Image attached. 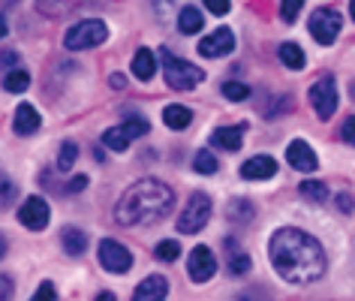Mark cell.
<instances>
[{
  "label": "cell",
  "instance_id": "obj_1",
  "mask_svg": "<svg viewBox=\"0 0 355 301\" xmlns=\"http://www.w3.org/2000/svg\"><path fill=\"white\" fill-rule=\"evenodd\" d=\"M268 256H271L274 271L286 283H313L328 268L322 244L313 235H307L304 229H295V226H283L271 235Z\"/></svg>",
  "mask_w": 355,
  "mask_h": 301
},
{
  "label": "cell",
  "instance_id": "obj_2",
  "mask_svg": "<svg viewBox=\"0 0 355 301\" xmlns=\"http://www.w3.org/2000/svg\"><path fill=\"white\" fill-rule=\"evenodd\" d=\"M175 190L157 178H141L132 187L123 190V196L114 205V223L121 226H150L172 214Z\"/></svg>",
  "mask_w": 355,
  "mask_h": 301
},
{
  "label": "cell",
  "instance_id": "obj_3",
  "mask_svg": "<svg viewBox=\"0 0 355 301\" xmlns=\"http://www.w3.org/2000/svg\"><path fill=\"white\" fill-rule=\"evenodd\" d=\"M159 58H163V76L166 85L172 91H193L196 85L205 82V73L196 64H187V60L175 58L168 49H159Z\"/></svg>",
  "mask_w": 355,
  "mask_h": 301
},
{
  "label": "cell",
  "instance_id": "obj_4",
  "mask_svg": "<svg viewBox=\"0 0 355 301\" xmlns=\"http://www.w3.org/2000/svg\"><path fill=\"white\" fill-rule=\"evenodd\" d=\"M105 40H109V28H105V22H100V19H85V22H78V24H73V28L67 31L64 46L69 51H85V49L103 46Z\"/></svg>",
  "mask_w": 355,
  "mask_h": 301
},
{
  "label": "cell",
  "instance_id": "obj_5",
  "mask_svg": "<svg viewBox=\"0 0 355 301\" xmlns=\"http://www.w3.org/2000/svg\"><path fill=\"white\" fill-rule=\"evenodd\" d=\"M211 196H205V193H193V196L187 199V208L181 211V217H178V232L181 235H199L202 229L208 226L211 220Z\"/></svg>",
  "mask_w": 355,
  "mask_h": 301
},
{
  "label": "cell",
  "instance_id": "obj_6",
  "mask_svg": "<svg viewBox=\"0 0 355 301\" xmlns=\"http://www.w3.org/2000/svg\"><path fill=\"white\" fill-rule=\"evenodd\" d=\"M340 28H343V19L340 12L328 10V6H319V10L310 15V33L319 46H331V42L340 37Z\"/></svg>",
  "mask_w": 355,
  "mask_h": 301
},
{
  "label": "cell",
  "instance_id": "obj_7",
  "mask_svg": "<svg viewBox=\"0 0 355 301\" xmlns=\"http://www.w3.org/2000/svg\"><path fill=\"white\" fill-rule=\"evenodd\" d=\"M96 256H100V265H103V268L112 271V274H127V271L132 268V253H130L121 241H114V238H103Z\"/></svg>",
  "mask_w": 355,
  "mask_h": 301
},
{
  "label": "cell",
  "instance_id": "obj_8",
  "mask_svg": "<svg viewBox=\"0 0 355 301\" xmlns=\"http://www.w3.org/2000/svg\"><path fill=\"white\" fill-rule=\"evenodd\" d=\"M310 105L316 109L319 121H328L337 112V85L331 76H322L313 82V87H310Z\"/></svg>",
  "mask_w": 355,
  "mask_h": 301
},
{
  "label": "cell",
  "instance_id": "obj_9",
  "mask_svg": "<svg viewBox=\"0 0 355 301\" xmlns=\"http://www.w3.org/2000/svg\"><path fill=\"white\" fill-rule=\"evenodd\" d=\"M187 271H190V280L193 283H208L217 274V256H214V250H211L208 244H196L190 250Z\"/></svg>",
  "mask_w": 355,
  "mask_h": 301
},
{
  "label": "cell",
  "instance_id": "obj_10",
  "mask_svg": "<svg viewBox=\"0 0 355 301\" xmlns=\"http://www.w3.org/2000/svg\"><path fill=\"white\" fill-rule=\"evenodd\" d=\"M49 220H51V208H49V202L42 196H28L24 199V205L19 208V223L24 229H31V232L46 229Z\"/></svg>",
  "mask_w": 355,
  "mask_h": 301
},
{
  "label": "cell",
  "instance_id": "obj_11",
  "mask_svg": "<svg viewBox=\"0 0 355 301\" xmlns=\"http://www.w3.org/2000/svg\"><path fill=\"white\" fill-rule=\"evenodd\" d=\"M235 46H238L235 33L229 28H220V31H214L211 37H205L199 42V55L202 58H226V55L235 51Z\"/></svg>",
  "mask_w": 355,
  "mask_h": 301
},
{
  "label": "cell",
  "instance_id": "obj_12",
  "mask_svg": "<svg viewBox=\"0 0 355 301\" xmlns=\"http://www.w3.org/2000/svg\"><path fill=\"white\" fill-rule=\"evenodd\" d=\"M286 160H289L292 169H295V172H304V175L316 172V166H319V160H316V150L310 148L304 139L289 141V148H286Z\"/></svg>",
  "mask_w": 355,
  "mask_h": 301
},
{
  "label": "cell",
  "instance_id": "obj_13",
  "mask_svg": "<svg viewBox=\"0 0 355 301\" xmlns=\"http://www.w3.org/2000/svg\"><path fill=\"white\" fill-rule=\"evenodd\" d=\"M277 175V160L268 154H259V157H250V160H244L241 166V178L244 181H268Z\"/></svg>",
  "mask_w": 355,
  "mask_h": 301
},
{
  "label": "cell",
  "instance_id": "obj_14",
  "mask_svg": "<svg viewBox=\"0 0 355 301\" xmlns=\"http://www.w3.org/2000/svg\"><path fill=\"white\" fill-rule=\"evenodd\" d=\"M166 295H168V280L163 274H150L136 286L132 301H166Z\"/></svg>",
  "mask_w": 355,
  "mask_h": 301
},
{
  "label": "cell",
  "instance_id": "obj_15",
  "mask_svg": "<svg viewBox=\"0 0 355 301\" xmlns=\"http://www.w3.org/2000/svg\"><path fill=\"white\" fill-rule=\"evenodd\" d=\"M12 127H15V132H19V136H33V132L42 127V118H40V112L33 109L31 103H21L19 109H15Z\"/></svg>",
  "mask_w": 355,
  "mask_h": 301
},
{
  "label": "cell",
  "instance_id": "obj_16",
  "mask_svg": "<svg viewBox=\"0 0 355 301\" xmlns=\"http://www.w3.org/2000/svg\"><path fill=\"white\" fill-rule=\"evenodd\" d=\"M244 123L241 127H217L214 132H211V145L214 148H223V150H238L244 141Z\"/></svg>",
  "mask_w": 355,
  "mask_h": 301
},
{
  "label": "cell",
  "instance_id": "obj_17",
  "mask_svg": "<svg viewBox=\"0 0 355 301\" xmlns=\"http://www.w3.org/2000/svg\"><path fill=\"white\" fill-rule=\"evenodd\" d=\"M132 76H136L139 82H150V78L157 76V60H154V51L150 49H139L136 55H132Z\"/></svg>",
  "mask_w": 355,
  "mask_h": 301
},
{
  "label": "cell",
  "instance_id": "obj_18",
  "mask_svg": "<svg viewBox=\"0 0 355 301\" xmlns=\"http://www.w3.org/2000/svg\"><path fill=\"white\" fill-rule=\"evenodd\" d=\"M190 121H193V112L187 109V105H181V103H172V105H166L163 109V123L168 130H187Z\"/></svg>",
  "mask_w": 355,
  "mask_h": 301
},
{
  "label": "cell",
  "instance_id": "obj_19",
  "mask_svg": "<svg viewBox=\"0 0 355 301\" xmlns=\"http://www.w3.org/2000/svg\"><path fill=\"white\" fill-rule=\"evenodd\" d=\"M202 28H205V15H202L196 6H184V10L178 12V31L181 33L193 37V33H199Z\"/></svg>",
  "mask_w": 355,
  "mask_h": 301
},
{
  "label": "cell",
  "instance_id": "obj_20",
  "mask_svg": "<svg viewBox=\"0 0 355 301\" xmlns=\"http://www.w3.org/2000/svg\"><path fill=\"white\" fill-rule=\"evenodd\" d=\"M60 244H64V250L69 256H82L87 250V235L82 232V229H76V226H67L64 232H60Z\"/></svg>",
  "mask_w": 355,
  "mask_h": 301
},
{
  "label": "cell",
  "instance_id": "obj_21",
  "mask_svg": "<svg viewBox=\"0 0 355 301\" xmlns=\"http://www.w3.org/2000/svg\"><path fill=\"white\" fill-rule=\"evenodd\" d=\"M298 193L307 202H313V205H325V202L331 199V190H328L325 181H301L298 184Z\"/></svg>",
  "mask_w": 355,
  "mask_h": 301
},
{
  "label": "cell",
  "instance_id": "obj_22",
  "mask_svg": "<svg viewBox=\"0 0 355 301\" xmlns=\"http://www.w3.org/2000/svg\"><path fill=\"white\" fill-rule=\"evenodd\" d=\"M277 55L283 60V67H289V69H304V64H307L304 51H301V46H295V42H283L277 49Z\"/></svg>",
  "mask_w": 355,
  "mask_h": 301
},
{
  "label": "cell",
  "instance_id": "obj_23",
  "mask_svg": "<svg viewBox=\"0 0 355 301\" xmlns=\"http://www.w3.org/2000/svg\"><path fill=\"white\" fill-rule=\"evenodd\" d=\"M229 220L232 223H250L253 220V214H256V208H253V202L250 199H232L229 202Z\"/></svg>",
  "mask_w": 355,
  "mask_h": 301
},
{
  "label": "cell",
  "instance_id": "obj_24",
  "mask_svg": "<svg viewBox=\"0 0 355 301\" xmlns=\"http://www.w3.org/2000/svg\"><path fill=\"white\" fill-rule=\"evenodd\" d=\"M130 141H132V139L127 136V130H123V127H112V130L103 132V145L109 148V150H118V154L130 148Z\"/></svg>",
  "mask_w": 355,
  "mask_h": 301
},
{
  "label": "cell",
  "instance_id": "obj_25",
  "mask_svg": "<svg viewBox=\"0 0 355 301\" xmlns=\"http://www.w3.org/2000/svg\"><path fill=\"white\" fill-rule=\"evenodd\" d=\"M226 271L232 274V277H247V274H250V256L244 250H232L229 253V262H226Z\"/></svg>",
  "mask_w": 355,
  "mask_h": 301
},
{
  "label": "cell",
  "instance_id": "obj_26",
  "mask_svg": "<svg viewBox=\"0 0 355 301\" xmlns=\"http://www.w3.org/2000/svg\"><path fill=\"white\" fill-rule=\"evenodd\" d=\"M3 87H6L10 94H24V91L31 87V76L24 73V69H12V73H6Z\"/></svg>",
  "mask_w": 355,
  "mask_h": 301
},
{
  "label": "cell",
  "instance_id": "obj_27",
  "mask_svg": "<svg viewBox=\"0 0 355 301\" xmlns=\"http://www.w3.org/2000/svg\"><path fill=\"white\" fill-rule=\"evenodd\" d=\"M37 6H40V12H46V15H51V19H58V15H64V12L73 10L76 0H37Z\"/></svg>",
  "mask_w": 355,
  "mask_h": 301
},
{
  "label": "cell",
  "instance_id": "obj_28",
  "mask_svg": "<svg viewBox=\"0 0 355 301\" xmlns=\"http://www.w3.org/2000/svg\"><path fill=\"white\" fill-rule=\"evenodd\" d=\"M76 160H78V145L76 141H64V145H60V154H58V169L69 172L76 166Z\"/></svg>",
  "mask_w": 355,
  "mask_h": 301
},
{
  "label": "cell",
  "instance_id": "obj_29",
  "mask_svg": "<svg viewBox=\"0 0 355 301\" xmlns=\"http://www.w3.org/2000/svg\"><path fill=\"white\" fill-rule=\"evenodd\" d=\"M193 169H196L199 175H214L220 169V163H217V157L211 154V150H199V154L193 157Z\"/></svg>",
  "mask_w": 355,
  "mask_h": 301
},
{
  "label": "cell",
  "instance_id": "obj_30",
  "mask_svg": "<svg viewBox=\"0 0 355 301\" xmlns=\"http://www.w3.org/2000/svg\"><path fill=\"white\" fill-rule=\"evenodd\" d=\"M121 127L127 130V136H130V139H141V136H145V132L150 130V127H148V121H145V118H139V114H127V121H123Z\"/></svg>",
  "mask_w": 355,
  "mask_h": 301
},
{
  "label": "cell",
  "instance_id": "obj_31",
  "mask_svg": "<svg viewBox=\"0 0 355 301\" xmlns=\"http://www.w3.org/2000/svg\"><path fill=\"white\" fill-rule=\"evenodd\" d=\"M154 256H157L159 262H175L178 256H181V244L172 241V238H168V241H159L157 250H154Z\"/></svg>",
  "mask_w": 355,
  "mask_h": 301
},
{
  "label": "cell",
  "instance_id": "obj_32",
  "mask_svg": "<svg viewBox=\"0 0 355 301\" xmlns=\"http://www.w3.org/2000/svg\"><path fill=\"white\" fill-rule=\"evenodd\" d=\"M223 96H226V100H232V103L247 100V96H250V85H244V82H226L223 85Z\"/></svg>",
  "mask_w": 355,
  "mask_h": 301
},
{
  "label": "cell",
  "instance_id": "obj_33",
  "mask_svg": "<svg viewBox=\"0 0 355 301\" xmlns=\"http://www.w3.org/2000/svg\"><path fill=\"white\" fill-rule=\"evenodd\" d=\"M15 196H19V187H15V181L0 178V211L10 208L12 202H15Z\"/></svg>",
  "mask_w": 355,
  "mask_h": 301
},
{
  "label": "cell",
  "instance_id": "obj_34",
  "mask_svg": "<svg viewBox=\"0 0 355 301\" xmlns=\"http://www.w3.org/2000/svg\"><path fill=\"white\" fill-rule=\"evenodd\" d=\"M301 6H304V0H280V19L292 24L298 19V12H301Z\"/></svg>",
  "mask_w": 355,
  "mask_h": 301
},
{
  "label": "cell",
  "instance_id": "obj_35",
  "mask_svg": "<svg viewBox=\"0 0 355 301\" xmlns=\"http://www.w3.org/2000/svg\"><path fill=\"white\" fill-rule=\"evenodd\" d=\"M235 301H277V298H274V295H271V292L265 289V286H250V289H244V292H241V295H238Z\"/></svg>",
  "mask_w": 355,
  "mask_h": 301
},
{
  "label": "cell",
  "instance_id": "obj_36",
  "mask_svg": "<svg viewBox=\"0 0 355 301\" xmlns=\"http://www.w3.org/2000/svg\"><path fill=\"white\" fill-rule=\"evenodd\" d=\"M31 301H58V289H55V283L51 280H42L37 292H33V298Z\"/></svg>",
  "mask_w": 355,
  "mask_h": 301
},
{
  "label": "cell",
  "instance_id": "obj_37",
  "mask_svg": "<svg viewBox=\"0 0 355 301\" xmlns=\"http://www.w3.org/2000/svg\"><path fill=\"white\" fill-rule=\"evenodd\" d=\"M12 292H15V280L10 274H0V301H12Z\"/></svg>",
  "mask_w": 355,
  "mask_h": 301
},
{
  "label": "cell",
  "instance_id": "obj_38",
  "mask_svg": "<svg viewBox=\"0 0 355 301\" xmlns=\"http://www.w3.org/2000/svg\"><path fill=\"white\" fill-rule=\"evenodd\" d=\"M340 136L346 145H355V114H349V118L343 121V127H340Z\"/></svg>",
  "mask_w": 355,
  "mask_h": 301
},
{
  "label": "cell",
  "instance_id": "obj_39",
  "mask_svg": "<svg viewBox=\"0 0 355 301\" xmlns=\"http://www.w3.org/2000/svg\"><path fill=\"white\" fill-rule=\"evenodd\" d=\"M337 208H340L343 211V214H352V211H355V199H352V193H337Z\"/></svg>",
  "mask_w": 355,
  "mask_h": 301
},
{
  "label": "cell",
  "instance_id": "obj_40",
  "mask_svg": "<svg viewBox=\"0 0 355 301\" xmlns=\"http://www.w3.org/2000/svg\"><path fill=\"white\" fill-rule=\"evenodd\" d=\"M205 10L211 15H226L229 12V0H205Z\"/></svg>",
  "mask_w": 355,
  "mask_h": 301
},
{
  "label": "cell",
  "instance_id": "obj_41",
  "mask_svg": "<svg viewBox=\"0 0 355 301\" xmlns=\"http://www.w3.org/2000/svg\"><path fill=\"white\" fill-rule=\"evenodd\" d=\"M87 187V175H73L67 184V193H82Z\"/></svg>",
  "mask_w": 355,
  "mask_h": 301
},
{
  "label": "cell",
  "instance_id": "obj_42",
  "mask_svg": "<svg viewBox=\"0 0 355 301\" xmlns=\"http://www.w3.org/2000/svg\"><path fill=\"white\" fill-rule=\"evenodd\" d=\"M109 85L114 87V91H123V87H127V76H121V73H112V76H109Z\"/></svg>",
  "mask_w": 355,
  "mask_h": 301
},
{
  "label": "cell",
  "instance_id": "obj_43",
  "mask_svg": "<svg viewBox=\"0 0 355 301\" xmlns=\"http://www.w3.org/2000/svg\"><path fill=\"white\" fill-rule=\"evenodd\" d=\"M15 60H19V55H15V51H0V67H12Z\"/></svg>",
  "mask_w": 355,
  "mask_h": 301
},
{
  "label": "cell",
  "instance_id": "obj_44",
  "mask_svg": "<svg viewBox=\"0 0 355 301\" xmlns=\"http://www.w3.org/2000/svg\"><path fill=\"white\" fill-rule=\"evenodd\" d=\"M96 301H118V295H114V292H100Z\"/></svg>",
  "mask_w": 355,
  "mask_h": 301
},
{
  "label": "cell",
  "instance_id": "obj_45",
  "mask_svg": "<svg viewBox=\"0 0 355 301\" xmlns=\"http://www.w3.org/2000/svg\"><path fill=\"white\" fill-rule=\"evenodd\" d=\"M3 37H6V19L0 15V40H3Z\"/></svg>",
  "mask_w": 355,
  "mask_h": 301
},
{
  "label": "cell",
  "instance_id": "obj_46",
  "mask_svg": "<svg viewBox=\"0 0 355 301\" xmlns=\"http://www.w3.org/2000/svg\"><path fill=\"white\" fill-rule=\"evenodd\" d=\"M3 256H6V238L0 235V259H3Z\"/></svg>",
  "mask_w": 355,
  "mask_h": 301
},
{
  "label": "cell",
  "instance_id": "obj_47",
  "mask_svg": "<svg viewBox=\"0 0 355 301\" xmlns=\"http://www.w3.org/2000/svg\"><path fill=\"white\" fill-rule=\"evenodd\" d=\"M349 10H352V19H355V0H349Z\"/></svg>",
  "mask_w": 355,
  "mask_h": 301
},
{
  "label": "cell",
  "instance_id": "obj_48",
  "mask_svg": "<svg viewBox=\"0 0 355 301\" xmlns=\"http://www.w3.org/2000/svg\"><path fill=\"white\" fill-rule=\"evenodd\" d=\"M349 94H352V100H355V82H352V87H349Z\"/></svg>",
  "mask_w": 355,
  "mask_h": 301
}]
</instances>
